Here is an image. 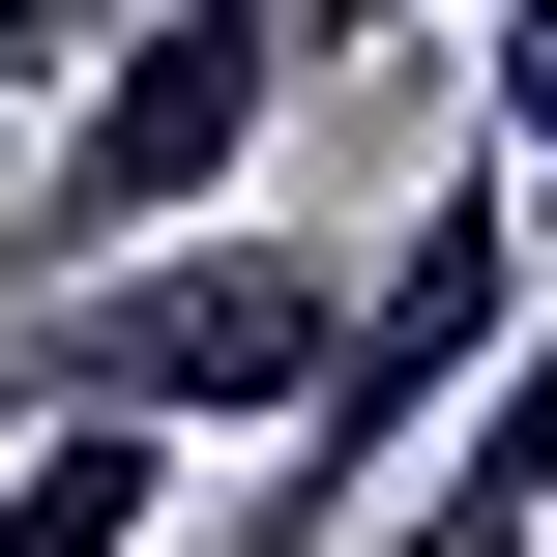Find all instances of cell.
Returning a JSON list of instances; mask_svg holds the SVG:
<instances>
[{"label":"cell","mask_w":557,"mask_h":557,"mask_svg":"<svg viewBox=\"0 0 557 557\" xmlns=\"http://www.w3.org/2000/svg\"><path fill=\"white\" fill-rule=\"evenodd\" d=\"M88 29H117V0H0V117H59V88H88Z\"/></svg>","instance_id":"obj_5"},{"label":"cell","mask_w":557,"mask_h":557,"mask_svg":"<svg viewBox=\"0 0 557 557\" xmlns=\"http://www.w3.org/2000/svg\"><path fill=\"white\" fill-rule=\"evenodd\" d=\"M176 470H235V441H176V411H0V557H176Z\"/></svg>","instance_id":"obj_3"},{"label":"cell","mask_w":557,"mask_h":557,"mask_svg":"<svg viewBox=\"0 0 557 557\" xmlns=\"http://www.w3.org/2000/svg\"><path fill=\"white\" fill-rule=\"evenodd\" d=\"M470 147L557 206V0H470Z\"/></svg>","instance_id":"obj_4"},{"label":"cell","mask_w":557,"mask_h":557,"mask_svg":"<svg viewBox=\"0 0 557 557\" xmlns=\"http://www.w3.org/2000/svg\"><path fill=\"white\" fill-rule=\"evenodd\" d=\"M294 88H323V29H294V0H117V29H88V88H59V147H29V206H0V294L147 264V235L264 206V117H294Z\"/></svg>","instance_id":"obj_2"},{"label":"cell","mask_w":557,"mask_h":557,"mask_svg":"<svg viewBox=\"0 0 557 557\" xmlns=\"http://www.w3.org/2000/svg\"><path fill=\"white\" fill-rule=\"evenodd\" d=\"M352 235L323 206H206V235H147V264H59L29 323H0V411H176V441H294L323 411V352H352Z\"/></svg>","instance_id":"obj_1"},{"label":"cell","mask_w":557,"mask_h":557,"mask_svg":"<svg viewBox=\"0 0 557 557\" xmlns=\"http://www.w3.org/2000/svg\"><path fill=\"white\" fill-rule=\"evenodd\" d=\"M529 557H557V529H529Z\"/></svg>","instance_id":"obj_6"}]
</instances>
